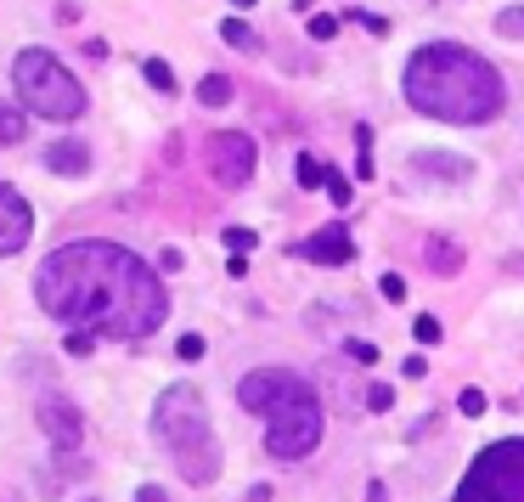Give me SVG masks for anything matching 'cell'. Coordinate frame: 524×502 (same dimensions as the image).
<instances>
[{"instance_id":"obj_1","label":"cell","mask_w":524,"mask_h":502,"mask_svg":"<svg viewBox=\"0 0 524 502\" xmlns=\"http://www.w3.org/2000/svg\"><path fill=\"white\" fill-rule=\"evenodd\" d=\"M35 299L51 322L73 333H96V339H147L169 316L158 271H147L142 254H130L125 243L102 237H80L45 254Z\"/></svg>"},{"instance_id":"obj_2","label":"cell","mask_w":524,"mask_h":502,"mask_svg":"<svg viewBox=\"0 0 524 502\" xmlns=\"http://www.w3.org/2000/svg\"><path fill=\"white\" fill-rule=\"evenodd\" d=\"M400 85H406L412 108L428 119H445V125H485L507 102L502 73L480 51H462V45H423L406 63Z\"/></svg>"},{"instance_id":"obj_3","label":"cell","mask_w":524,"mask_h":502,"mask_svg":"<svg viewBox=\"0 0 524 502\" xmlns=\"http://www.w3.org/2000/svg\"><path fill=\"white\" fill-rule=\"evenodd\" d=\"M152 435L164 440L169 463L181 468L187 485H209L220 475V446H214V429H209V413H204V395L192 384H169L152 406Z\"/></svg>"},{"instance_id":"obj_4","label":"cell","mask_w":524,"mask_h":502,"mask_svg":"<svg viewBox=\"0 0 524 502\" xmlns=\"http://www.w3.org/2000/svg\"><path fill=\"white\" fill-rule=\"evenodd\" d=\"M12 80H18L23 108L40 113V119H80V113H85V85L73 80V73L57 63L51 51H40V45L18 51V63H12Z\"/></svg>"},{"instance_id":"obj_5","label":"cell","mask_w":524,"mask_h":502,"mask_svg":"<svg viewBox=\"0 0 524 502\" xmlns=\"http://www.w3.org/2000/svg\"><path fill=\"white\" fill-rule=\"evenodd\" d=\"M451 502H524V440H497L462 475Z\"/></svg>"},{"instance_id":"obj_6","label":"cell","mask_w":524,"mask_h":502,"mask_svg":"<svg viewBox=\"0 0 524 502\" xmlns=\"http://www.w3.org/2000/svg\"><path fill=\"white\" fill-rule=\"evenodd\" d=\"M316 446H321V401L311 395V384H304L266 418V452L282 458V463H299V458H311Z\"/></svg>"},{"instance_id":"obj_7","label":"cell","mask_w":524,"mask_h":502,"mask_svg":"<svg viewBox=\"0 0 524 502\" xmlns=\"http://www.w3.org/2000/svg\"><path fill=\"white\" fill-rule=\"evenodd\" d=\"M254 135H243V130H214L209 135V175L220 181L226 192H237V187H249L254 181Z\"/></svg>"},{"instance_id":"obj_8","label":"cell","mask_w":524,"mask_h":502,"mask_svg":"<svg viewBox=\"0 0 524 502\" xmlns=\"http://www.w3.org/2000/svg\"><path fill=\"white\" fill-rule=\"evenodd\" d=\"M294 390H304V378H299V373H288V367H254V373L237 384V406H249V413L271 418Z\"/></svg>"},{"instance_id":"obj_9","label":"cell","mask_w":524,"mask_h":502,"mask_svg":"<svg viewBox=\"0 0 524 502\" xmlns=\"http://www.w3.org/2000/svg\"><path fill=\"white\" fill-rule=\"evenodd\" d=\"M35 418H40V429L51 435L57 452H80V446H85V413L68 401V395H40Z\"/></svg>"},{"instance_id":"obj_10","label":"cell","mask_w":524,"mask_h":502,"mask_svg":"<svg viewBox=\"0 0 524 502\" xmlns=\"http://www.w3.org/2000/svg\"><path fill=\"white\" fill-rule=\"evenodd\" d=\"M28 237H35V209L12 181H0V254H18Z\"/></svg>"},{"instance_id":"obj_11","label":"cell","mask_w":524,"mask_h":502,"mask_svg":"<svg viewBox=\"0 0 524 502\" xmlns=\"http://www.w3.org/2000/svg\"><path fill=\"white\" fill-rule=\"evenodd\" d=\"M299 254H304V260H316V266H350V260H356V243L344 237V226H328V232L304 237Z\"/></svg>"},{"instance_id":"obj_12","label":"cell","mask_w":524,"mask_h":502,"mask_svg":"<svg viewBox=\"0 0 524 502\" xmlns=\"http://www.w3.org/2000/svg\"><path fill=\"white\" fill-rule=\"evenodd\" d=\"M45 170L51 175H85L90 170V147L80 142V135H63V142L45 147Z\"/></svg>"},{"instance_id":"obj_13","label":"cell","mask_w":524,"mask_h":502,"mask_svg":"<svg viewBox=\"0 0 524 502\" xmlns=\"http://www.w3.org/2000/svg\"><path fill=\"white\" fill-rule=\"evenodd\" d=\"M412 170H418V175H440V181H468L474 164L457 158V153H412Z\"/></svg>"},{"instance_id":"obj_14","label":"cell","mask_w":524,"mask_h":502,"mask_svg":"<svg viewBox=\"0 0 524 502\" xmlns=\"http://www.w3.org/2000/svg\"><path fill=\"white\" fill-rule=\"evenodd\" d=\"M423 254H428V266H435L440 277H457V271H462V249H457L451 237H428Z\"/></svg>"},{"instance_id":"obj_15","label":"cell","mask_w":524,"mask_h":502,"mask_svg":"<svg viewBox=\"0 0 524 502\" xmlns=\"http://www.w3.org/2000/svg\"><path fill=\"white\" fill-rule=\"evenodd\" d=\"M197 102H204V108H226V102H231V80H226V73H204Z\"/></svg>"},{"instance_id":"obj_16","label":"cell","mask_w":524,"mask_h":502,"mask_svg":"<svg viewBox=\"0 0 524 502\" xmlns=\"http://www.w3.org/2000/svg\"><path fill=\"white\" fill-rule=\"evenodd\" d=\"M220 40H226V45H237V51H259V35H254V28L243 23V18H226V23H220Z\"/></svg>"},{"instance_id":"obj_17","label":"cell","mask_w":524,"mask_h":502,"mask_svg":"<svg viewBox=\"0 0 524 502\" xmlns=\"http://www.w3.org/2000/svg\"><path fill=\"white\" fill-rule=\"evenodd\" d=\"M23 142V108L0 102V147H18Z\"/></svg>"},{"instance_id":"obj_18","label":"cell","mask_w":524,"mask_h":502,"mask_svg":"<svg viewBox=\"0 0 524 502\" xmlns=\"http://www.w3.org/2000/svg\"><path fill=\"white\" fill-rule=\"evenodd\" d=\"M142 73H147L152 90H164V97L175 90V73H169V63H158V57H142Z\"/></svg>"},{"instance_id":"obj_19","label":"cell","mask_w":524,"mask_h":502,"mask_svg":"<svg viewBox=\"0 0 524 502\" xmlns=\"http://www.w3.org/2000/svg\"><path fill=\"white\" fill-rule=\"evenodd\" d=\"M497 35H513V40H524V6H507V12H497Z\"/></svg>"},{"instance_id":"obj_20","label":"cell","mask_w":524,"mask_h":502,"mask_svg":"<svg viewBox=\"0 0 524 502\" xmlns=\"http://www.w3.org/2000/svg\"><path fill=\"white\" fill-rule=\"evenodd\" d=\"M321 175H328V164H316L311 153H299V187H321Z\"/></svg>"},{"instance_id":"obj_21","label":"cell","mask_w":524,"mask_h":502,"mask_svg":"<svg viewBox=\"0 0 524 502\" xmlns=\"http://www.w3.org/2000/svg\"><path fill=\"white\" fill-rule=\"evenodd\" d=\"M321 187H328V197H333V204H338V209H344V204H350V181H344V175H338V170H328V175H321Z\"/></svg>"},{"instance_id":"obj_22","label":"cell","mask_w":524,"mask_h":502,"mask_svg":"<svg viewBox=\"0 0 524 502\" xmlns=\"http://www.w3.org/2000/svg\"><path fill=\"white\" fill-rule=\"evenodd\" d=\"M226 249L231 254H249L254 249V232H249V226H226Z\"/></svg>"},{"instance_id":"obj_23","label":"cell","mask_w":524,"mask_h":502,"mask_svg":"<svg viewBox=\"0 0 524 502\" xmlns=\"http://www.w3.org/2000/svg\"><path fill=\"white\" fill-rule=\"evenodd\" d=\"M344 356H350V361H366V367H373V361H378V350L366 344V339H344Z\"/></svg>"},{"instance_id":"obj_24","label":"cell","mask_w":524,"mask_h":502,"mask_svg":"<svg viewBox=\"0 0 524 502\" xmlns=\"http://www.w3.org/2000/svg\"><path fill=\"white\" fill-rule=\"evenodd\" d=\"M338 35V18H328V12H316L311 18V40H333Z\"/></svg>"},{"instance_id":"obj_25","label":"cell","mask_w":524,"mask_h":502,"mask_svg":"<svg viewBox=\"0 0 524 502\" xmlns=\"http://www.w3.org/2000/svg\"><path fill=\"white\" fill-rule=\"evenodd\" d=\"M175 356H181V361H197V356H204V339H197V333H181Z\"/></svg>"},{"instance_id":"obj_26","label":"cell","mask_w":524,"mask_h":502,"mask_svg":"<svg viewBox=\"0 0 524 502\" xmlns=\"http://www.w3.org/2000/svg\"><path fill=\"white\" fill-rule=\"evenodd\" d=\"M366 406H373V413H389V406H395L389 384H373V390H366Z\"/></svg>"},{"instance_id":"obj_27","label":"cell","mask_w":524,"mask_h":502,"mask_svg":"<svg viewBox=\"0 0 524 502\" xmlns=\"http://www.w3.org/2000/svg\"><path fill=\"white\" fill-rule=\"evenodd\" d=\"M412 333H418L423 344H440V322H435V316H418V322H412Z\"/></svg>"},{"instance_id":"obj_28","label":"cell","mask_w":524,"mask_h":502,"mask_svg":"<svg viewBox=\"0 0 524 502\" xmlns=\"http://www.w3.org/2000/svg\"><path fill=\"white\" fill-rule=\"evenodd\" d=\"M96 350V333H68V356H90Z\"/></svg>"},{"instance_id":"obj_29","label":"cell","mask_w":524,"mask_h":502,"mask_svg":"<svg viewBox=\"0 0 524 502\" xmlns=\"http://www.w3.org/2000/svg\"><path fill=\"white\" fill-rule=\"evenodd\" d=\"M485 406H490V401H485V395H480V390H462V413H468V418H480V413H485Z\"/></svg>"},{"instance_id":"obj_30","label":"cell","mask_w":524,"mask_h":502,"mask_svg":"<svg viewBox=\"0 0 524 502\" xmlns=\"http://www.w3.org/2000/svg\"><path fill=\"white\" fill-rule=\"evenodd\" d=\"M378 288H383V299H406V282H400V277H395V271H389V277H383Z\"/></svg>"},{"instance_id":"obj_31","label":"cell","mask_w":524,"mask_h":502,"mask_svg":"<svg viewBox=\"0 0 524 502\" xmlns=\"http://www.w3.org/2000/svg\"><path fill=\"white\" fill-rule=\"evenodd\" d=\"M135 502H169V497L158 491V485H142V491H135Z\"/></svg>"},{"instance_id":"obj_32","label":"cell","mask_w":524,"mask_h":502,"mask_svg":"<svg viewBox=\"0 0 524 502\" xmlns=\"http://www.w3.org/2000/svg\"><path fill=\"white\" fill-rule=\"evenodd\" d=\"M231 6H237V12H249V6H254V0H231Z\"/></svg>"},{"instance_id":"obj_33","label":"cell","mask_w":524,"mask_h":502,"mask_svg":"<svg viewBox=\"0 0 524 502\" xmlns=\"http://www.w3.org/2000/svg\"><path fill=\"white\" fill-rule=\"evenodd\" d=\"M80 502H102V497H80Z\"/></svg>"}]
</instances>
